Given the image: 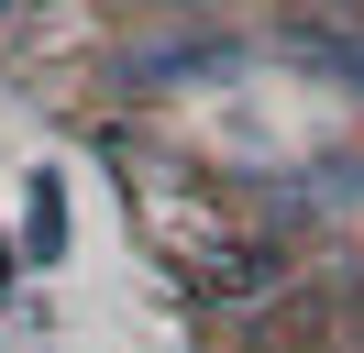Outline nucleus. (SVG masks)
I'll return each mask as SVG.
<instances>
[{"label":"nucleus","mask_w":364,"mask_h":353,"mask_svg":"<svg viewBox=\"0 0 364 353\" xmlns=\"http://www.w3.org/2000/svg\"><path fill=\"white\" fill-rule=\"evenodd\" d=\"M0 298H11V243H0Z\"/></svg>","instance_id":"nucleus-2"},{"label":"nucleus","mask_w":364,"mask_h":353,"mask_svg":"<svg viewBox=\"0 0 364 353\" xmlns=\"http://www.w3.org/2000/svg\"><path fill=\"white\" fill-rule=\"evenodd\" d=\"M33 210H23V254L33 265H55V254H67V176H55V166H33Z\"/></svg>","instance_id":"nucleus-1"}]
</instances>
